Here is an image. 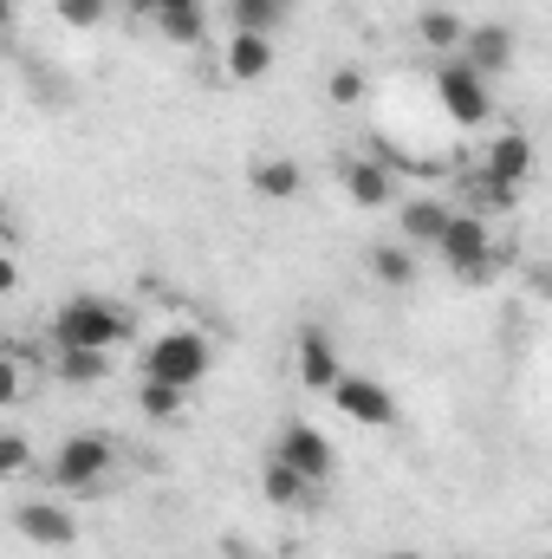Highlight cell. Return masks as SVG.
I'll use <instances>...</instances> for the list:
<instances>
[{"instance_id":"cell-10","label":"cell","mask_w":552,"mask_h":559,"mask_svg":"<svg viewBox=\"0 0 552 559\" xmlns=\"http://www.w3.org/2000/svg\"><path fill=\"white\" fill-rule=\"evenodd\" d=\"M514 52H520V39H514V26H501V20H481V26H468V39H461V66L468 72H481V79H494V72H507L514 66Z\"/></svg>"},{"instance_id":"cell-19","label":"cell","mask_w":552,"mask_h":559,"mask_svg":"<svg viewBox=\"0 0 552 559\" xmlns=\"http://www.w3.org/2000/svg\"><path fill=\"white\" fill-rule=\"evenodd\" d=\"M286 0H228V20H235V33H267L274 39L279 26H286Z\"/></svg>"},{"instance_id":"cell-15","label":"cell","mask_w":552,"mask_h":559,"mask_svg":"<svg viewBox=\"0 0 552 559\" xmlns=\"http://www.w3.org/2000/svg\"><path fill=\"white\" fill-rule=\"evenodd\" d=\"M248 182H254V195H267V202H292V195L305 189V169H299L292 156H261V163L248 169Z\"/></svg>"},{"instance_id":"cell-30","label":"cell","mask_w":552,"mask_h":559,"mask_svg":"<svg viewBox=\"0 0 552 559\" xmlns=\"http://www.w3.org/2000/svg\"><path fill=\"white\" fill-rule=\"evenodd\" d=\"M221 559H261V554H248L241 540H228V554H221Z\"/></svg>"},{"instance_id":"cell-9","label":"cell","mask_w":552,"mask_h":559,"mask_svg":"<svg viewBox=\"0 0 552 559\" xmlns=\"http://www.w3.org/2000/svg\"><path fill=\"white\" fill-rule=\"evenodd\" d=\"M338 371H345V358H338L332 332H325V325H305V332L292 338V378H299L305 391H332Z\"/></svg>"},{"instance_id":"cell-33","label":"cell","mask_w":552,"mask_h":559,"mask_svg":"<svg viewBox=\"0 0 552 559\" xmlns=\"http://www.w3.org/2000/svg\"><path fill=\"white\" fill-rule=\"evenodd\" d=\"M391 559H422V554H391Z\"/></svg>"},{"instance_id":"cell-5","label":"cell","mask_w":552,"mask_h":559,"mask_svg":"<svg viewBox=\"0 0 552 559\" xmlns=\"http://www.w3.org/2000/svg\"><path fill=\"white\" fill-rule=\"evenodd\" d=\"M435 98H442L448 124H488V118H494V92H488V79L468 72L461 59H442V66H435Z\"/></svg>"},{"instance_id":"cell-31","label":"cell","mask_w":552,"mask_h":559,"mask_svg":"<svg viewBox=\"0 0 552 559\" xmlns=\"http://www.w3.org/2000/svg\"><path fill=\"white\" fill-rule=\"evenodd\" d=\"M7 26H13V0H0V33H7Z\"/></svg>"},{"instance_id":"cell-6","label":"cell","mask_w":552,"mask_h":559,"mask_svg":"<svg viewBox=\"0 0 552 559\" xmlns=\"http://www.w3.org/2000/svg\"><path fill=\"white\" fill-rule=\"evenodd\" d=\"M325 397L338 404V417L358 423V429H391V423H397V397H391L377 378H364V371H338V384H332Z\"/></svg>"},{"instance_id":"cell-2","label":"cell","mask_w":552,"mask_h":559,"mask_svg":"<svg viewBox=\"0 0 552 559\" xmlns=\"http://www.w3.org/2000/svg\"><path fill=\"white\" fill-rule=\"evenodd\" d=\"M208 371H215V345H208V332H195V325H169V332H156V338L143 345V378H156V384L195 391Z\"/></svg>"},{"instance_id":"cell-3","label":"cell","mask_w":552,"mask_h":559,"mask_svg":"<svg viewBox=\"0 0 552 559\" xmlns=\"http://www.w3.org/2000/svg\"><path fill=\"white\" fill-rule=\"evenodd\" d=\"M111 468H118V442H111L105 429H79V436L59 442V455H52L46 475H52V488H59L65 501H79V495H105Z\"/></svg>"},{"instance_id":"cell-21","label":"cell","mask_w":552,"mask_h":559,"mask_svg":"<svg viewBox=\"0 0 552 559\" xmlns=\"http://www.w3.org/2000/svg\"><path fill=\"white\" fill-rule=\"evenodd\" d=\"M371 280H377V286H416V254L397 248V241L371 248Z\"/></svg>"},{"instance_id":"cell-17","label":"cell","mask_w":552,"mask_h":559,"mask_svg":"<svg viewBox=\"0 0 552 559\" xmlns=\"http://www.w3.org/2000/svg\"><path fill=\"white\" fill-rule=\"evenodd\" d=\"M52 378H59V384H72V391H92V384H105V378H111V352H59Z\"/></svg>"},{"instance_id":"cell-1","label":"cell","mask_w":552,"mask_h":559,"mask_svg":"<svg viewBox=\"0 0 552 559\" xmlns=\"http://www.w3.org/2000/svg\"><path fill=\"white\" fill-rule=\"evenodd\" d=\"M46 332H52L59 352H118L137 325H131L124 306H111V299H98V293H72V299L52 312Z\"/></svg>"},{"instance_id":"cell-7","label":"cell","mask_w":552,"mask_h":559,"mask_svg":"<svg viewBox=\"0 0 552 559\" xmlns=\"http://www.w3.org/2000/svg\"><path fill=\"white\" fill-rule=\"evenodd\" d=\"M481 176H488V202H514V189L533 176V138H520V131H501V138L488 143V156H481Z\"/></svg>"},{"instance_id":"cell-22","label":"cell","mask_w":552,"mask_h":559,"mask_svg":"<svg viewBox=\"0 0 552 559\" xmlns=\"http://www.w3.org/2000/svg\"><path fill=\"white\" fill-rule=\"evenodd\" d=\"M26 475H33V436L0 429V481H26Z\"/></svg>"},{"instance_id":"cell-28","label":"cell","mask_w":552,"mask_h":559,"mask_svg":"<svg viewBox=\"0 0 552 559\" xmlns=\"http://www.w3.org/2000/svg\"><path fill=\"white\" fill-rule=\"evenodd\" d=\"M156 13H202V0H149V20Z\"/></svg>"},{"instance_id":"cell-8","label":"cell","mask_w":552,"mask_h":559,"mask_svg":"<svg viewBox=\"0 0 552 559\" xmlns=\"http://www.w3.org/2000/svg\"><path fill=\"white\" fill-rule=\"evenodd\" d=\"M274 455L286 468H299L305 481H325L332 468H338V455H332V436H319L312 423H286L274 436Z\"/></svg>"},{"instance_id":"cell-11","label":"cell","mask_w":552,"mask_h":559,"mask_svg":"<svg viewBox=\"0 0 552 559\" xmlns=\"http://www.w3.org/2000/svg\"><path fill=\"white\" fill-rule=\"evenodd\" d=\"M13 527H20L33 547H52V554L79 540V514H72L65 501H20V508H13Z\"/></svg>"},{"instance_id":"cell-25","label":"cell","mask_w":552,"mask_h":559,"mask_svg":"<svg viewBox=\"0 0 552 559\" xmlns=\"http://www.w3.org/2000/svg\"><path fill=\"white\" fill-rule=\"evenodd\" d=\"M325 98H332V105H364V72H358V66H338V72L325 79Z\"/></svg>"},{"instance_id":"cell-29","label":"cell","mask_w":552,"mask_h":559,"mask_svg":"<svg viewBox=\"0 0 552 559\" xmlns=\"http://www.w3.org/2000/svg\"><path fill=\"white\" fill-rule=\"evenodd\" d=\"M105 7H124V13H149V0H105Z\"/></svg>"},{"instance_id":"cell-24","label":"cell","mask_w":552,"mask_h":559,"mask_svg":"<svg viewBox=\"0 0 552 559\" xmlns=\"http://www.w3.org/2000/svg\"><path fill=\"white\" fill-rule=\"evenodd\" d=\"M52 13L65 20V26H79V33H92V26H105V0H52Z\"/></svg>"},{"instance_id":"cell-13","label":"cell","mask_w":552,"mask_h":559,"mask_svg":"<svg viewBox=\"0 0 552 559\" xmlns=\"http://www.w3.org/2000/svg\"><path fill=\"white\" fill-rule=\"evenodd\" d=\"M221 66H228V79L254 85V79H267V72H274V39H267V33H228Z\"/></svg>"},{"instance_id":"cell-14","label":"cell","mask_w":552,"mask_h":559,"mask_svg":"<svg viewBox=\"0 0 552 559\" xmlns=\"http://www.w3.org/2000/svg\"><path fill=\"white\" fill-rule=\"evenodd\" d=\"M416 39H422L429 52L455 59V52H461V39H468V20H461L455 7H422V13H416Z\"/></svg>"},{"instance_id":"cell-12","label":"cell","mask_w":552,"mask_h":559,"mask_svg":"<svg viewBox=\"0 0 552 559\" xmlns=\"http://www.w3.org/2000/svg\"><path fill=\"white\" fill-rule=\"evenodd\" d=\"M338 176H345V195L358 209H391L397 202V169L377 163V156H351V163H338Z\"/></svg>"},{"instance_id":"cell-26","label":"cell","mask_w":552,"mask_h":559,"mask_svg":"<svg viewBox=\"0 0 552 559\" xmlns=\"http://www.w3.org/2000/svg\"><path fill=\"white\" fill-rule=\"evenodd\" d=\"M20 397H26V365H20L13 352H0V411L20 404Z\"/></svg>"},{"instance_id":"cell-4","label":"cell","mask_w":552,"mask_h":559,"mask_svg":"<svg viewBox=\"0 0 552 559\" xmlns=\"http://www.w3.org/2000/svg\"><path fill=\"white\" fill-rule=\"evenodd\" d=\"M435 254H442L448 274L468 280V286H481V280L494 274V235H488L481 215H455V209H448V222H442V235H435Z\"/></svg>"},{"instance_id":"cell-32","label":"cell","mask_w":552,"mask_h":559,"mask_svg":"<svg viewBox=\"0 0 552 559\" xmlns=\"http://www.w3.org/2000/svg\"><path fill=\"white\" fill-rule=\"evenodd\" d=\"M0 228H7V195H0Z\"/></svg>"},{"instance_id":"cell-23","label":"cell","mask_w":552,"mask_h":559,"mask_svg":"<svg viewBox=\"0 0 552 559\" xmlns=\"http://www.w3.org/2000/svg\"><path fill=\"white\" fill-rule=\"evenodd\" d=\"M156 33H163L169 46H202L208 20H202V13H156Z\"/></svg>"},{"instance_id":"cell-27","label":"cell","mask_w":552,"mask_h":559,"mask_svg":"<svg viewBox=\"0 0 552 559\" xmlns=\"http://www.w3.org/2000/svg\"><path fill=\"white\" fill-rule=\"evenodd\" d=\"M13 286H20V261H13V254H7V248H0V299H7V293H13Z\"/></svg>"},{"instance_id":"cell-18","label":"cell","mask_w":552,"mask_h":559,"mask_svg":"<svg viewBox=\"0 0 552 559\" xmlns=\"http://www.w3.org/2000/svg\"><path fill=\"white\" fill-rule=\"evenodd\" d=\"M261 495H267V508H299V501L312 495V481H305L299 468H286L279 455H267V468H261Z\"/></svg>"},{"instance_id":"cell-16","label":"cell","mask_w":552,"mask_h":559,"mask_svg":"<svg viewBox=\"0 0 552 559\" xmlns=\"http://www.w3.org/2000/svg\"><path fill=\"white\" fill-rule=\"evenodd\" d=\"M442 222H448V209H442V202H429V195H416V202L397 209V235H404L410 248H435Z\"/></svg>"},{"instance_id":"cell-20","label":"cell","mask_w":552,"mask_h":559,"mask_svg":"<svg viewBox=\"0 0 552 559\" xmlns=\"http://www.w3.org/2000/svg\"><path fill=\"white\" fill-rule=\"evenodd\" d=\"M189 411V391H176V384H156V378H143L137 384V417L143 423H169Z\"/></svg>"}]
</instances>
